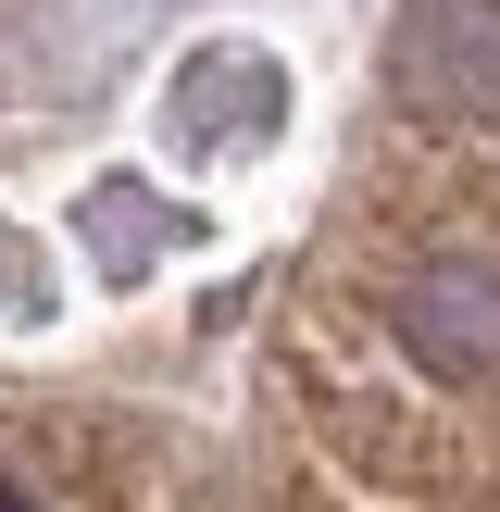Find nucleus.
Returning <instances> with one entry per match:
<instances>
[{"label": "nucleus", "instance_id": "1", "mask_svg": "<svg viewBox=\"0 0 500 512\" xmlns=\"http://www.w3.org/2000/svg\"><path fill=\"white\" fill-rule=\"evenodd\" d=\"M0 512H500V0L388 13L238 413H13Z\"/></svg>", "mask_w": 500, "mask_h": 512}]
</instances>
